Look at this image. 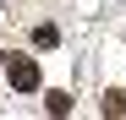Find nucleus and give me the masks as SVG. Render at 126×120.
<instances>
[{"label": "nucleus", "mask_w": 126, "mask_h": 120, "mask_svg": "<svg viewBox=\"0 0 126 120\" xmlns=\"http://www.w3.org/2000/svg\"><path fill=\"white\" fill-rule=\"evenodd\" d=\"M6 76H11L16 93H38V87H44V76H38V60H33V55H11Z\"/></svg>", "instance_id": "nucleus-1"}, {"label": "nucleus", "mask_w": 126, "mask_h": 120, "mask_svg": "<svg viewBox=\"0 0 126 120\" xmlns=\"http://www.w3.org/2000/svg\"><path fill=\"white\" fill-rule=\"evenodd\" d=\"M44 109H49V115H71V93H49Z\"/></svg>", "instance_id": "nucleus-2"}, {"label": "nucleus", "mask_w": 126, "mask_h": 120, "mask_svg": "<svg viewBox=\"0 0 126 120\" xmlns=\"http://www.w3.org/2000/svg\"><path fill=\"white\" fill-rule=\"evenodd\" d=\"M104 109H110V115H126V87H115L110 98H104Z\"/></svg>", "instance_id": "nucleus-3"}, {"label": "nucleus", "mask_w": 126, "mask_h": 120, "mask_svg": "<svg viewBox=\"0 0 126 120\" xmlns=\"http://www.w3.org/2000/svg\"><path fill=\"white\" fill-rule=\"evenodd\" d=\"M55 38H60V33H55V27L44 22V27H38V33H33V44H38V49H49V44H55Z\"/></svg>", "instance_id": "nucleus-4"}]
</instances>
